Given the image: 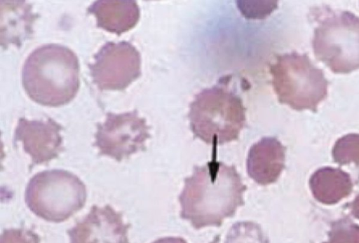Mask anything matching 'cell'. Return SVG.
Instances as JSON below:
<instances>
[{
  "instance_id": "obj_1",
  "label": "cell",
  "mask_w": 359,
  "mask_h": 243,
  "mask_svg": "<svg viewBox=\"0 0 359 243\" xmlns=\"http://www.w3.org/2000/svg\"><path fill=\"white\" fill-rule=\"evenodd\" d=\"M246 188L233 165L212 159L195 166L179 196L180 216L197 230L219 227L244 204Z\"/></svg>"
},
{
  "instance_id": "obj_2",
  "label": "cell",
  "mask_w": 359,
  "mask_h": 243,
  "mask_svg": "<svg viewBox=\"0 0 359 243\" xmlns=\"http://www.w3.org/2000/svg\"><path fill=\"white\" fill-rule=\"evenodd\" d=\"M23 88L34 102L48 106L69 103L79 88V62L69 48L56 43L38 47L26 59Z\"/></svg>"
},
{
  "instance_id": "obj_3",
  "label": "cell",
  "mask_w": 359,
  "mask_h": 243,
  "mask_svg": "<svg viewBox=\"0 0 359 243\" xmlns=\"http://www.w3.org/2000/svg\"><path fill=\"white\" fill-rule=\"evenodd\" d=\"M188 117L194 136L214 147L237 139L245 122L242 99L222 84L197 94Z\"/></svg>"
},
{
  "instance_id": "obj_4",
  "label": "cell",
  "mask_w": 359,
  "mask_h": 243,
  "mask_svg": "<svg viewBox=\"0 0 359 243\" xmlns=\"http://www.w3.org/2000/svg\"><path fill=\"white\" fill-rule=\"evenodd\" d=\"M85 184L75 174L62 169L39 172L29 180L25 202L37 216L50 222L68 219L84 206Z\"/></svg>"
},
{
  "instance_id": "obj_5",
  "label": "cell",
  "mask_w": 359,
  "mask_h": 243,
  "mask_svg": "<svg viewBox=\"0 0 359 243\" xmlns=\"http://www.w3.org/2000/svg\"><path fill=\"white\" fill-rule=\"evenodd\" d=\"M270 72L279 102L293 109L316 111L327 96L328 81L306 54L292 52L279 55Z\"/></svg>"
},
{
  "instance_id": "obj_6",
  "label": "cell",
  "mask_w": 359,
  "mask_h": 243,
  "mask_svg": "<svg viewBox=\"0 0 359 243\" xmlns=\"http://www.w3.org/2000/svg\"><path fill=\"white\" fill-rule=\"evenodd\" d=\"M314 54L334 73L359 69V18L348 11L320 20L312 41Z\"/></svg>"
},
{
  "instance_id": "obj_7",
  "label": "cell",
  "mask_w": 359,
  "mask_h": 243,
  "mask_svg": "<svg viewBox=\"0 0 359 243\" xmlns=\"http://www.w3.org/2000/svg\"><path fill=\"white\" fill-rule=\"evenodd\" d=\"M149 129L137 110L122 113L109 112L104 122L97 125L93 145L100 155L121 161L145 149L146 141L151 137Z\"/></svg>"
},
{
  "instance_id": "obj_8",
  "label": "cell",
  "mask_w": 359,
  "mask_h": 243,
  "mask_svg": "<svg viewBox=\"0 0 359 243\" xmlns=\"http://www.w3.org/2000/svg\"><path fill=\"white\" fill-rule=\"evenodd\" d=\"M93 83L101 90H121L141 74V56L128 41L104 43L89 65Z\"/></svg>"
},
{
  "instance_id": "obj_9",
  "label": "cell",
  "mask_w": 359,
  "mask_h": 243,
  "mask_svg": "<svg viewBox=\"0 0 359 243\" xmlns=\"http://www.w3.org/2000/svg\"><path fill=\"white\" fill-rule=\"evenodd\" d=\"M128 223L109 204L93 205L90 212L68 230L70 243H130Z\"/></svg>"
},
{
  "instance_id": "obj_10",
  "label": "cell",
  "mask_w": 359,
  "mask_h": 243,
  "mask_svg": "<svg viewBox=\"0 0 359 243\" xmlns=\"http://www.w3.org/2000/svg\"><path fill=\"white\" fill-rule=\"evenodd\" d=\"M62 126L53 119L27 120L20 118L15 130V141L22 142L32 158L31 167L46 163L62 151Z\"/></svg>"
},
{
  "instance_id": "obj_11",
  "label": "cell",
  "mask_w": 359,
  "mask_h": 243,
  "mask_svg": "<svg viewBox=\"0 0 359 243\" xmlns=\"http://www.w3.org/2000/svg\"><path fill=\"white\" fill-rule=\"evenodd\" d=\"M285 148L276 137H265L249 149L246 168L257 183L266 186L277 181L285 166Z\"/></svg>"
},
{
  "instance_id": "obj_12",
  "label": "cell",
  "mask_w": 359,
  "mask_h": 243,
  "mask_svg": "<svg viewBox=\"0 0 359 243\" xmlns=\"http://www.w3.org/2000/svg\"><path fill=\"white\" fill-rule=\"evenodd\" d=\"M95 15L97 27L121 35L133 29L138 22L140 11L133 0H99L88 8Z\"/></svg>"
},
{
  "instance_id": "obj_13",
  "label": "cell",
  "mask_w": 359,
  "mask_h": 243,
  "mask_svg": "<svg viewBox=\"0 0 359 243\" xmlns=\"http://www.w3.org/2000/svg\"><path fill=\"white\" fill-rule=\"evenodd\" d=\"M1 4V45L20 47L32 34V25L38 16L25 1H3Z\"/></svg>"
},
{
  "instance_id": "obj_14",
  "label": "cell",
  "mask_w": 359,
  "mask_h": 243,
  "mask_svg": "<svg viewBox=\"0 0 359 243\" xmlns=\"http://www.w3.org/2000/svg\"><path fill=\"white\" fill-rule=\"evenodd\" d=\"M313 196L324 204H334L351 191L352 182L348 174L339 169L325 167L318 170L310 179Z\"/></svg>"
},
{
  "instance_id": "obj_15",
  "label": "cell",
  "mask_w": 359,
  "mask_h": 243,
  "mask_svg": "<svg viewBox=\"0 0 359 243\" xmlns=\"http://www.w3.org/2000/svg\"><path fill=\"white\" fill-rule=\"evenodd\" d=\"M224 243H269V240L259 224L240 221L229 229Z\"/></svg>"
},
{
  "instance_id": "obj_16",
  "label": "cell",
  "mask_w": 359,
  "mask_h": 243,
  "mask_svg": "<svg viewBox=\"0 0 359 243\" xmlns=\"http://www.w3.org/2000/svg\"><path fill=\"white\" fill-rule=\"evenodd\" d=\"M335 162L359 164V134H349L337 140L332 150Z\"/></svg>"
},
{
  "instance_id": "obj_17",
  "label": "cell",
  "mask_w": 359,
  "mask_h": 243,
  "mask_svg": "<svg viewBox=\"0 0 359 243\" xmlns=\"http://www.w3.org/2000/svg\"><path fill=\"white\" fill-rule=\"evenodd\" d=\"M324 243H359V225L347 218L335 221Z\"/></svg>"
},
{
  "instance_id": "obj_18",
  "label": "cell",
  "mask_w": 359,
  "mask_h": 243,
  "mask_svg": "<svg viewBox=\"0 0 359 243\" xmlns=\"http://www.w3.org/2000/svg\"><path fill=\"white\" fill-rule=\"evenodd\" d=\"M0 243H40V238L29 229L11 228L3 231Z\"/></svg>"
},
{
  "instance_id": "obj_19",
  "label": "cell",
  "mask_w": 359,
  "mask_h": 243,
  "mask_svg": "<svg viewBox=\"0 0 359 243\" xmlns=\"http://www.w3.org/2000/svg\"><path fill=\"white\" fill-rule=\"evenodd\" d=\"M151 243H188L181 237H164L159 238Z\"/></svg>"
},
{
  "instance_id": "obj_20",
  "label": "cell",
  "mask_w": 359,
  "mask_h": 243,
  "mask_svg": "<svg viewBox=\"0 0 359 243\" xmlns=\"http://www.w3.org/2000/svg\"><path fill=\"white\" fill-rule=\"evenodd\" d=\"M351 210L354 216L359 219V195L353 201Z\"/></svg>"
}]
</instances>
